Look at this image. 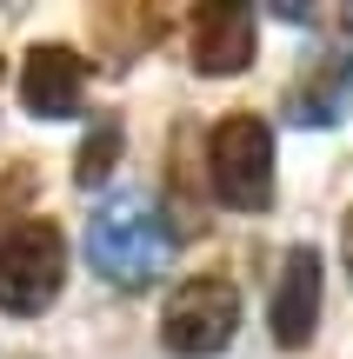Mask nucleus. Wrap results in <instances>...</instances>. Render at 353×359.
<instances>
[{
  "instance_id": "obj_3",
  "label": "nucleus",
  "mask_w": 353,
  "mask_h": 359,
  "mask_svg": "<svg viewBox=\"0 0 353 359\" xmlns=\"http://www.w3.org/2000/svg\"><path fill=\"white\" fill-rule=\"evenodd\" d=\"M60 280H67V240L53 219H20L13 233H0V306L13 320H34L60 299Z\"/></svg>"
},
{
  "instance_id": "obj_8",
  "label": "nucleus",
  "mask_w": 353,
  "mask_h": 359,
  "mask_svg": "<svg viewBox=\"0 0 353 359\" xmlns=\"http://www.w3.org/2000/svg\"><path fill=\"white\" fill-rule=\"evenodd\" d=\"M347 93H353V47H327L320 60H307V74L293 80L287 107L300 127H333L347 114Z\"/></svg>"
},
{
  "instance_id": "obj_7",
  "label": "nucleus",
  "mask_w": 353,
  "mask_h": 359,
  "mask_svg": "<svg viewBox=\"0 0 353 359\" xmlns=\"http://www.w3.org/2000/svg\"><path fill=\"white\" fill-rule=\"evenodd\" d=\"M260 47V20L253 7H234V0H213V7H194V67L213 80L240 74Z\"/></svg>"
},
{
  "instance_id": "obj_5",
  "label": "nucleus",
  "mask_w": 353,
  "mask_h": 359,
  "mask_svg": "<svg viewBox=\"0 0 353 359\" xmlns=\"http://www.w3.org/2000/svg\"><path fill=\"white\" fill-rule=\"evenodd\" d=\"M314 320H320V253L314 246H293L280 259V280H274V299H267V326H274L280 346H307L314 339Z\"/></svg>"
},
{
  "instance_id": "obj_4",
  "label": "nucleus",
  "mask_w": 353,
  "mask_h": 359,
  "mask_svg": "<svg viewBox=\"0 0 353 359\" xmlns=\"http://www.w3.org/2000/svg\"><path fill=\"white\" fill-rule=\"evenodd\" d=\"M240 333V293L234 280H187L160 306V346L180 359H213Z\"/></svg>"
},
{
  "instance_id": "obj_10",
  "label": "nucleus",
  "mask_w": 353,
  "mask_h": 359,
  "mask_svg": "<svg viewBox=\"0 0 353 359\" xmlns=\"http://www.w3.org/2000/svg\"><path fill=\"white\" fill-rule=\"evenodd\" d=\"M340 253H347V273H353V213H347V226H340Z\"/></svg>"
},
{
  "instance_id": "obj_1",
  "label": "nucleus",
  "mask_w": 353,
  "mask_h": 359,
  "mask_svg": "<svg viewBox=\"0 0 353 359\" xmlns=\"http://www.w3.org/2000/svg\"><path fill=\"white\" fill-rule=\"evenodd\" d=\"M167 253H173V233H167V219H160L154 193H114V200L93 206L87 259H93V273H100L107 286H120V293L154 286L160 266H167Z\"/></svg>"
},
{
  "instance_id": "obj_6",
  "label": "nucleus",
  "mask_w": 353,
  "mask_h": 359,
  "mask_svg": "<svg viewBox=\"0 0 353 359\" xmlns=\"http://www.w3.org/2000/svg\"><path fill=\"white\" fill-rule=\"evenodd\" d=\"M20 100L34 120H74L87 100V60L74 47H34L20 67Z\"/></svg>"
},
{
  "instance_id": "obj_2",
  "label": "nucleus",
  "mask_w": 353,
  "mask_h": 359,
  "mask_svg": "<svg viewBox=\"0 0 353 359\" xmlns=\"http://www.w3.org/2000/svg\"><path fill=\"white\" fill-rule=\"evenodd\" d=\"M207 180L220 193V206L260 213L274 200V127L260 114H227L207 140Z\"/></svg>"
},
{
  "instance_id": "obj_9",
  "label": "nucleus",
  "mask_w": 353,
  "mask_h": 359,
  "mask_svg": "<svg viewBox=\"0 0 353 359\" xmlns=\"http://www.w3.org/2000/svg\"><path fill=\"white\" fill-rule=\"evenodd\" d=\"M114 160H120V120L100 114V120H93V133L80 140V167H74V180H80V187H100V180L114 173Z\"/></svg>"
}]
</instances>
